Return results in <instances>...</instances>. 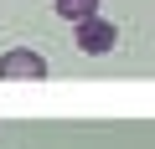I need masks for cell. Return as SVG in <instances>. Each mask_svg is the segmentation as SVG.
Returning <instances> with one entry per match:
<instances>
[{
    "label": "cell",
    "instance_id": "cell-1",
    "mask_svg": "<svg viewBox=\"0 0 155 149\" xmlns=\"http://www.w3.org/2000/svg\"><path fill=\"white\" fill-rule=\"evenodd\" d=\"M47 57L31 51V46H11V51H0V82H41L47 77Z\"/></svg>",
    "mask_w": 155,
    "mask_h": 149
},
{
    "label": "cell",
    "instance_id": "cell-3",
    "mask_svg": "<svg viewBox=\"0 0 155 149\" xmlns=\"http://www.w3.org/2000/svg\"><path fill=\"white\" fill-rule=\"evenodd\" d=\"M52 11L78 26V21H93V16H98V0H52Z\"/></svg>",
    "mask_w": 155,
    "mask_h": 149
},
{
    "label": "cell",
    "instance_id": "cell-2",
    "mask_svg": "<svg viewBox=\"0 0 155 149\" xmlns=\"http://www.w3.org/2000/svg\"><path fill=\"white\" fill-rule=\"evenodd\" d=\"M72 41H78L83 57H104V51L119 46V31H114L104 16H93V21H78V26H72Z\"/></svg>",
    "mask_w": 155,
    "mask_h": 149
}]
</instances>
